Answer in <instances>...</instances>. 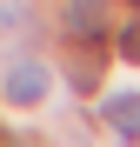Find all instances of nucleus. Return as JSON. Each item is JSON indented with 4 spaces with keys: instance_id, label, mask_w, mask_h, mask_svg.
Masks as SVG:
<instances>
[{
    "instance_id": "7ed1b4c3",
    "label": "nucleus",
    "mask_w": 140,
    "mask_h": 147,
    "mask_svg": "<svg viewBox=\"0 0 140 147\" xmlns=\"http://www.w3.org/2000/svg\"><path fill=\"white\" fill-rule=\"evenodd\" d=\"M100 7H107V0H67V7H60V27L74 34V40H93V34L107 27V13H100Z\"/></svg>"
},
{
    "instance_id": "f03ea898",
    "label": "nucleus",
    "mask_w": 140,
    "mask_h": 147,
    "mask_svg": "<svg viewBox=\"0 0 140 147\" xmlns=\"http://www.w3.org/2000/svg\"><path fill=\"white\" fill-rule=\"evenodd\" d=\"M100 120L120 140H140V94H107V100H100Z\"/></svg>"
},
{
    "instance_id": "f257e3e1",
    "label": "nucleus",
    "mask_w": 140,
    "mask_h": 147,
    "mask_svg": "<svg viewBox=\"0 0 140 147\" xmlns=\"http://www.w3.org/2000/svg\"><path fill=\"white\" fill-rule=\"evenodd\" d=\"M47 87H54V74H47L40 60H13L7 80H0V94H7V107H40Z\"/></svg>"
},
{
    "instance_id": "20e7f679",
    "label": "nucleus",
    "mask_w": 140,
    "mask_h": 147,
    "mask_svg": "<svg viewBox=\"0 0 140 147\" xmlns=\"http://www.w3.org/2000/svg\"><path fill=\"white\" fill-rule=\"evenodd\" d=\"M113 47H120V60L140 67V20H133V27H120V40H113Z\"/></svg>"
}]
</instances>
